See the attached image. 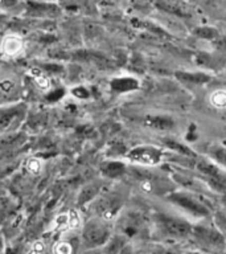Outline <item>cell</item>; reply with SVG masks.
<instances>
[{"instance_id": "cell-22", "label": "cell", "mask_w": 226, "mask_h": 254, "mask_svg": "<svg viewBox=\"0 0 226 254\" xmlns=\"http://www.w3.org/2000/svg\"><path fill=\"white\" fill-rule=\"evenodd\" d=\"M216 225H217V229L221 232V234L226 240V216H222V214L216 216Z\"/></svg>"}, {"instance_id": "cell-13", "label": "cell", "mask_w": 226, "mask_h": 254, "mask_svg": "<svg viewBox=\"0 0 226 254\" xmlns=\"http://www.w3.org/2000/svg\"><path fill=\"white\" fill-rule=\"evenodd\" d=\"M103 174L109 178H119L120 175L124 174L126 166L122 162H107L102 167Z\"/></svg>"}, {"instance_id": "cell-21", "label": "cell", "mask_w": 226, "mask_h": 254, "mask_svg": "<svg viewBox=\"0 0 226 254\" xmlns=\"http://www.w3.org/2000/svg\"><path fill=\"white\" fill-rule=\"evenodd\" d=\"M15 89H16L15 81H12V79L9 78H4L0 81V91H3V93H5V94L15 91Z\"/></svg>"}, {"instance_id": "cell-5", "label": "cell", "mask_w": 226, "mask_h": 254, "mask_svg": "<svg viewBox=\"0 0 226 254\" xmlns=\"http://www.w3.org/2000/svg\"><path fill=\"white\" fill-rule=\"evenodd\" d=\"M130 162L144 167H154L160 164L164 158V151L156 146H136L126 154Z\"/></svg>"}, {"instance_id": "cell-12", "label": "cell", "mask_w": 226, "mask_h": 254, "mask_svg": "<svg viewBox=\"0 0 226 254\" xmlns=\"http://www.w3.org/2000/svg\"><path fill=\"white\" fill-rule=\"evenodd\" d=\"M208 156L213 163H218L226 168V147L210 146L208 148Z\"/></svg>"}, {"instance_id": "cell-9", "label": "cell", "mask_w": 226, "mask_h": 254, "mask_svg": "<svg viewBox=\"0 0 226 254\" xmlns=\"http://www.w3.org/2000/svg\"><path fill=\"white\" fill-rule=\"evenodd\" d=\"M176 77L185 85H202L210 81V75L205 73H190V71H176Z\"/></svg>"}, {"instance_id": "cell-8", "label": "cell", "mask_w": 226, "mask_h": 254, "mask_svg": "<svg viewBox=\"0 0 226 254\" xmlns=\"http://www.w3.org/2000/svg\"><path fill=\"white\" fill-rule=\"evenodd\" d=\"M144 125L155 130H170L174 127V121L168 115H148Z\"/></svg>"}, {"instance_id": "cell-4", "label": "cell", "mask_w": 226, "mask_h": 254, "mask_svg": "<svg viewBox=\"0 0 226 254\" xmlns=\"http://www.w3.org/2000/svg\"><path fill=\"white\" fill-rule=\"evenodd\" d=\"M172 204L177 205L178 208L186 210L189 214H193L196 217H206L209 214V208L200 201L197 197H194L193 194L186 193V192H174L172 190L168 196Z\"/></svg>"}, {"instance_id": "cell-7", "label": "cell", "mask_w": 226, "mask_h": 254, "mask_svg": "<svg viewBox=\"0 0 226 254\" xmlns=\"http://www.w3.org/2000/svg\"><path fill=\"white\" fill-rule=\"evenodd\" d=\"M83 241L87 242L90 248L102 246L109 241V230L102 224H90L83 230Z\"/></svg>"}, {"instance_id": "cell-11", "label": "cell", "mask_w": 226, "mask_h": 254, "mask_svg": "<svg viewBox=\"0 0 226 254\" xmlns=\"http://www.w3.org/2000/svg\"><path fill=\"white\" fill-rule=\"evenodd\" d=\"M29 75H31L32 81L35 83V86L41 91H48L51 90V79L45 73H44L41 69L39 67H35V69H31L29 71Z\"/></svg>"}, {"instance_id": "cell-16", "label": "cell", "mask_w": 226, "mask_h": 254, "mask_svg": "<svg viewBox=\"0 0 226 254\" xmlns=\"http://www.w3.org/2000/svg\"><path fill=\"white\" fill-rule=\"evenodd\" d=\"M209 103L214 109H226V91L225 90H214L209 97Z\"/></svg>"}, {"instance_id": "cell-10", "label": "cell", "mask_w": 226, "mask_h": 254, "mask_svg": "<svg viewBox=\"0 0 226 254\" xmlns=\"http://www.w3.org/2000/svg\"><path fill=\"white\" fill-rule=\"evenodd\" d=\"M111 87L115 91H119V93H126V91L138 89L139 81L132 78V77H119V78H115L111 81Z\"/></svg>"}, {"instance_id": "cell-1", "label": "cell", "mask_w": 226, "mask_h": 254, "mask_svg": "<svg viewBox=\"0 0 226 254\" xmlns=\"http://www.w3.org/2000/svg\"><path fill=\"white\" fill-rule=\"evenodd\" d=\"M155 226L160 237L173 241L190 237L193 230V225L184 218L164 213H158L155 216Z\"/></svg>"}, {"instance_id": "cell-2", "label": "cell", "mask_w": 226, "mask_h": 254, "mask_svg": "<svg viewBox=\"0 0 226 254\" xmlns=\"http://www.w3.org/2000/svg\"><path fill=\"white\" fill-rule=\"evenodd\" d=\"M190 237L194 238L196 244L201 249L206 250L210 254L222 253L226 249L225 237L222 236L221 232L217 228L202 225L193 226Z\"/></svg>"}, {"instance_id": "cell-23", "label": "cell", "mask_w": 226, "mask_h": 254, "mask_svg": "<svg viewBox=\"0 0 226 254\" xmlns=\"http://www.w3.org/2000/svg\"><path fill=\"white\" fill-rule=\"evenodd\" d=\"M45 249V244L44 241H36L32 244L31 250L28 252V254H41Z\"/></svg>"}, {"instance_id": "cell-17", "label": "cell", "mask_w": 226, "mask_h": 254, "mask_svg": "<svg viewBox=\"0 0 226 254\" xmlns=\"http://www.w3.org/2000/svg\"><path fill=\"white\" fill-rule=\"evenodd\" d=\"M106 250L109 254H118L124 245V240L122 237H115L111 241H107Z\"/></svg>"}, {"instance_id": "cell-18", "label": "cell", "mask_w": 226, "mask_h": 254, "mask_svg": "<svg viewBox=\"0 0 226 254\" xmlns=\"http://www.w3.org/2000/svg\"><path fill=\"white\" fill-rule=\"evenodd\" d=\"M56 254H73L74 253V248L69 241H61L57 242L55 246Z\"/></svg>"}, {"instance_id": "cell-19", "label": "cell", "mask_w": 226, "mask_h": 254, "mask_svg": "<svg viewBox=\"0 0 226 254\" xmlns=\"http://www.w3.org/2000/svg\"><path fill=\"white\" fill-rule=\"evenodd\" d=\"M81 225H82V218H81L78 212L70 210L69 212V229H77Z\"/></svg>"}, {"instance_id": "cell-20", "label": "cell", "mask_w": 226, "mask_h": 254, "mask_svg": "<svg viewBox=\"0 0 226 254\" xmlns=\"http://www.w3.org/2000/svg\"><path fill=\"white\" fill-rule=\"evenodd\" d=\"M194 33L202 39H213L217 36V31L213 29V28H206V27H202V28H198L197 31H194Z\"/></svg>"}, {"instance_id": "cell-6", "label": "cell", "mask_w": 226, "mask_h": 254, "mask_svg": "<svg viewBox=\"0 0 226 254\" xmlns=\"http://www.w3.org/2000/svg\"><path fill=\"white\" fill-rule=\"evenodd\" d=\"M25 52V41L17 33H8L0 41V53L7 59H19Z\"/></svg>"}, {"instance_id": "cell-15", "label": "cell", "mask_w": 226, "mask_h": 254, "mask_svg": "<svg viewBox=\"0 0 226 254\" xmlns=\"http://www.w3.org/2000/svg\"><path fill=\"white\" fill-rule=\"evenodd\" d=\"M24 168L27 171L28 174L31 175H40L44 171V162L40 158H36V156H32V158H28L24 163Z\"/></svg>"}, {"instance_id": "cell-3", "label": "cell", "mask_w": 226, "mask_h": 254, "mask_svg": "<svg viewBox=\"0 0 226 254\" xmlns=\"http://www.w3.org/2000/svg\"><path fill=\"white\" fill-rule=\"evenodd\" d=\"M194 168L205 178L212 188L218 192H226V174L210 159L200 158L194 160Z\"/></svg>"}, {"instance_id": "cell-25", "label": "cell", "mask_w": 226, "mask_h": 254, "mask_svg": "<svg viewBox=\"0 0 226 254\" xmlns=\"http://www.w3.org/2000/svg\"><path fill=\"white\" fill-rule=\"evenodd\" d=\"M184 254H202L201 252H197V250H190V252H186Z\"/></svg>"}, {"instance_id": "cell-14", "label": "cell", "mask_w": 226, "mask_h": 254, "mask_svg": "<svg viewBox=\"0 0 226 254\" xmlns=\"http://www.w3.org/2000/svg\"><path fill=\"white\" fill-rule=\"evenodd\" d=\"M69 228V212H61L56 214L55 218L52 220L51 229L53 232H61Z\"/></svg>"}, {"instance_id": "cell-24", "label": "cell", "mask_w": 226, "mask_h": 254, "mask_svg": "<svg viewBox=\"0 0 226 254\" xmlns=\"http://www.w3.org/2000/svg\"><path fill=\"white\" fill-rule=\"evenodd\" d=\"M71 94L74 95V97H77V98L85 99L89 97V91H87L83 86H77L75 89H73V90H71Z\"/></svg>"}]
</instances>
